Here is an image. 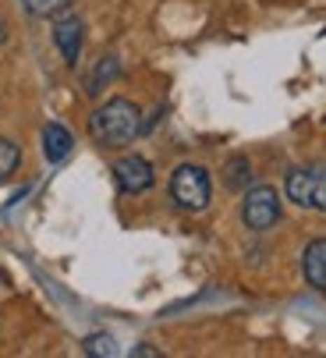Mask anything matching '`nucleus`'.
<instances>
[{"label":"nucleus","instance_id":"obj_11","mask_svg":"<svg viewBox=\"0 0 326 358\" xmlns=\"http://www.w3.org/2000/svg\"><path fill=\"white\" fill-rule=\"evenodd\" d=\"M224 181H227V188H231V192L245 188V185L252 181V174H248V160H245V157L227 160V167H224Z\"/></svg>","mask_w":326,"mask_h":358},{"label":"nucleus","instance_id":"obj_15","mask_svg":"<svg viewBox=\"0 0 326 358\" xmlns=\"http://www.w3.org/2000/svg\"><path fill=\"white\" fill-rule=\"evenodd\" d=\"M4 39H8V22L0 18V43H4Z\"/></svg>","mask_w":326,"mask_h":358},{"label":"nucleus","instance_id":"obj_9","mask_svg":"<svg viewBox=\"0 0 326 358\" xmlns=\"http://www.w3.org/2000/svg\"><path fill=\"white\" fill-rule=\"evenodd\" d=\"M82 351L85 355H96V358H114L118 355V341L111 334H89L82 341Z\"/></svg>","mask_w":326,"mask_h":358},{"label":"nucleus","instance_id":"obj_4","mask_svg":"<svg viewBox=\"0 0 326 358\" xmlns=\"http://www.w3.org/2000/svg\"><path fill=\"white\" fill-rule=\"evenodd\" d=\"M241 220L248 231H269L281 220V195L269 185H255L241 202Z\"/></svg>","mask_w":326,"mask_h":358},{"label":"nucleus","instance_id":"obj_14","mask_svg":"<svg viewBox=\"0 0 326 358\" xmlns=\"http://www.w3.org/2000/svg\"><path fill=\"white\" fill-rule=\"evenodd\" d=\"M132 355H135V358H142V355H160V351H156V348H146V344H142V348H135Z\"/></svg>","mask_w":326,"mask_h":358},{"label":"nucleus","instance_id":"obj_2","mask_svg":"<svg viewBox=\"0 0 326 358\" xmlns=\"http://www.w3.org/2000/svg\"><path fill=\"white\" fill-rule=\"evenodd\" d=\"M171 199L188 213H202L209 206V199H213L209 174L202 167H195V164H181L171 174Z\"/></svg>","mask_w":326,"mask_h":358},{"label":"nucleus","instance_id":"obj_10","mask_svg":"<svg viewBox=\"0 0 326 358\" xmlns=\"http://www.w3.org/2000/svg\"><path fill=\"white\" fill-rule=\"evenodd\" d=\"M68 4H71V0H22V8L32 18H53V15L68 11Z\"/></svg>","mask_w":326,"mask_h":358},{"label":"nucleus","instance_id":"obj_13","mask_svg":"<svg viewBox=\"0 0 326 358\" xmlns=\"http://www.w3.org/2000/svg\"><path fill=\"white\" fill-rule=\"evenodd\" d=\"M114 75H118V57H114V54H106V57L99 61V68L92 71V78H89V92H92V96L103 92V85L111 82Z\"/></svg>","mask_w":326,"mask_h":358},{"label":"nucleus","instance_id":"obj_1","mask_svg":"<svg viewBox=\"0 0 326 358\" xmlns=\"http://www.w3.org/2000/svg\"><path fill=\"white\" fill-rule=\"evenodd\" d=\"M89 131L99 145L106 149H121L142 131V114L132 99H106V103L92 114Z\"/></svg>","mask_w":326,"mask_h":358},{"label":"nucleus","instance_id":"obj_7","mask_svg":"<svg viewBox=\"0 0 326 358\" xmlns=\"http://www.w3.org/2000/svg\"><path fill=\"white\" fill-rule=\"evenodd\" d=\"M71 145H75V138H71V131H68L64 124L50 121V124L43 128V152H46V160H50V164H61V160H68Z\"/></svg>","mask_w":326,"mask_h":358},{"label":"nucleus","instance_id":"obj_3","mask_svg":"<svg viewBox=\"0 0 326 358\" xmlns=\"http://www.w3.org/2000/svg\"><path fill=\"white\" fill-rule=\"evenodd\" d=\"M288 199L302 210H323L326 213V167H302L288 174Z\"/></svg>","mask_w":326,"mask_h":358},{"label":"nucleus","instance_id":"obj_8","mask_svg":"<svg viewBox=\"0 0 326 358\" xmlns=\"http://www.w3.org/2000/svg\"><path fill=\"white\" fill-rule=\"evenodd\" d=\"M302 266H305V280H309L316 291L326 294V238H319V241H312V245L305 248Z\"/></svg>","mask_w":326,"mask_h":358},{"label":"nucleus","instance_id":"obj_5","mask_svg":"<svg viewBox=\"0 0 326 358\" xmlns=\"http://www.w3.org/2000/svg\"><path fill=\"white\" fill-rule=\"evenodd\" d=\"M82 39H85V22L75 18V15H64L57 18V25H53V43H57L61 57L75 68L78 64V54H82Z\"/></svg>","mask_w":326,"mask_h":358},{"label":"nucleus","instance_id":"obj_12","mask_svg":"<svg viewBox=\"0 0 326 358\" xmlns=\"http://www.w3.org/2000/svg\"><path fill=\"white\" fill-rule=\"evenodd\" d=\"M18 164H22V149L15 142H8V138H0V181L11 178L18 171Z\"/></svg>","mask_w":326,"mask_h":358},{"label":"nucleus","instance_id":"obj_6","mask_svg":"<svg viewBox=\"0 0 326 358\" xmlns=\"http://www.w3.org/2000/svg\"><path fill=\"white\" fill-rule=\"evenodd\" d=\"M114 178H118L121 192L139 195V192L153 188V164L142 160V157H125V160L114 164Z\"/></svg>","mask_w":326,"mask_h":358}]
</instances>
